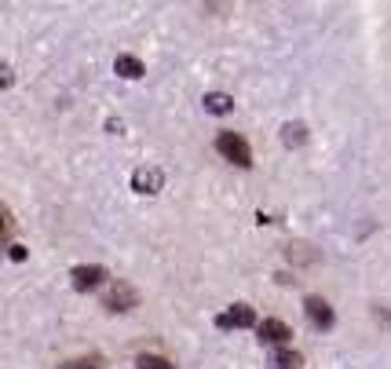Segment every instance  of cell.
Masks as SVG:
<instances>
[{
	"mask_svg": "<svg viewBox=\"0 0 391 369\" xmlns=\"http://www.w3.org/2000/svg\"><path fill=\"white\" fill-rule=\"evenodd\" d=\"M216 154H220L223 161H230V165H238V168H252V150L238 132H220L216 136Z\"/></svg>",
	"mask_w": 391,
	"mask_h": 369,
	"instance_id": "6da1fadb",
	"label": "cell"
},
{
	"mask_svg": "<svg viewBox=\"0 0 391 369\" xmlns=\"http://www.w3.org/2000/svg\"><path fill=\"white\" fill-rule=\"evenodd\" d=\"M103 308L110 315H128V311L139 308V293L128 286V281H114V286L106 289V296H103Z\"/></svg>",
	"mask_w": 391,
	"mask_h": 369,
	"instance_id": "7a4b0ae2",
	"label": "cell"
},
{
	"mask_svg": "<svg viewBox=\"0 0 391 369\" xmlns=\"http://www.w3.org/2000/svg\"><path fill=\"white\" fill-rule=\"evenodd\" d=\"M106 278H110V271H106L103 264H77L70 271V281H74L77 293H92V289L106 286Z\"/></svg>",
	"mask_w": 391,
	"mask_h": 369,
	"instance_id": "3957f363",
	"label": "cell"
},
{
	"mask_svg": "<svg viewBox=\"0 0 391 369\" xmlns=\"http://www.w3.org/2000/svg\"><path fill=\"white\" fill-rule=\"evenodd\" d=\"M216 329H259V318L249 303H234L230 311L216 315Z\"/></svg>",
	"mask_w": 391,
	"mask_h": 369,
	"instance_id": "277c9868",
	"label": "cell"
},
{
	"mask_svg": "<svg viewBox=\"0 0 391 369\" xmlns=\"http://www.w3.org/2000/svg\"><path fill=\"white\" fill-rule=\"evenodd\" d=\"M303 315H308V322L315 325L318 333H329L333 325H337V315L329 308V300H322V296H308V300H303Z\"/></svg>",
	"mask_w": 391,
	"mask_h": 369,
	"instance_id": "5b68a950",
	"label": "cell"
},
{
	"mask_svg": "<svg viewBox=\"0 0 391 369\" xmlns=\"http://www.w3.org/2000/svg\"><path fill=\"white\" fill-rule=\"evenodd\" d=\"M256 333H259V344H271L274 351H278V347H289V340H293V329L281 318H264Z\"/></svg>",
	"mask_w": 391,
	"mask_h": 369,
	"instance_id": "8992f818",
	"label": "cell"
},
{
	"mask_svg": "<svg viewBox=\"0 0 391 369\" xmlns=\"http://www.w3.org/2000/svg\"><path fill=\"white\" fill-rule=\"evenodd\" d=\"M161 187H165V172L161 168H136L132 172V190L136 194H146V198H154V194H161Z\"/></svg>",
	"mask_w": 391,
	"mask_h": 369,
	"instance_id": "52a82bcc",
	"label": "cell"
},
{
	"mask_svg": "<svg viewBox=\"0 0 391 369\" xmlns=\"http://www.w3.org/2000/svg\"><path fill=\"white\" fill-rule=\"evenodd\" d=\"M202 106H205V114L227 117V114H234V95H227V92H205Z\"/></svg>",
	"mask_w": 391,
	"mask_h": 369,
	"instance_id": "ba28073f",
	"label": "cell"
},
{
	"mask_svg": "<svg viewBox=\"0 0 391 369\" xmlns=\"http://www.w3.org/2000/svg\"><path fill=\"white\" fill-rule=\"evenodd\" d=\"M114 74L124 77V81H139L146 74V66H143V59H136V55H117L114 59Z\"/></svg>",
	"mask_w": 391,
	"mask_h": 369,
	"instance_id": "9c48e42d",
	"label": "cell"
},
{
	"mask_svg": "<svg viewBox=\"0 0 391 369\" xmlns=\"http://www.w3.org/2000/svg\"><path fill=\"white\" fill-rule=\"evenodd\" d=\"M281 143H286L289 150H293V146H303V143H308V124H300V121L281 124Z\"/></svg>",
	"mask_w": 391,
	"mask_h": 369,
	"instance_id": "30bf717a",
	"label": "cell"
},
{
	"mask_svg": "<svg viewBox=\"0 0 391 369\" xmlns=\"http://www.w3.org/2000/svg\"><path fill=\"white\" fill-rule=\"evenodd\" d=\"M271 365H286V369H300L303 358L293 351V347H278V351L271 355Z\"/></svg>",
	"mask_w": 391,
	"mask_h": 369,
	"instance_id": "8fae6325",
	"label": "cell"
},
{
	"mask_svg": "<svg viewBox=\"0 0 391 369\" xmlns=\"http://www.w3.org/2000/svg\"><path fill=\"white\" fill-rule=\"evenodd\" d=\"M136 369H176V365H172L168 358H161V355H139Z\"/></svg>",
	"mask_w": 391,
	"mask_h": 369,
	"instance_id": "7c38bea8",
	"label": "cell"
},
{
	"mask_svg": "<svg viewBox=\"0 0 391 369\" xmlns=\"http://www.w3.org/2000/svg\"><path fill=\"white\" fill-rule=\"evenodd\" d=\"M59 369H103L95 358H77V362H62Z\"/></svg>",
	"mask_w": 391,
	"mask_h": 369,
	"instance_id": "4fadbf2b",
	"label": "cell"
},
{
	"mask_svg": "<svg viewBox=\"0 0 391 369\" xmlns=\"http://www.w3.org/2000/svg\"><path fill=\"white\" fill-rule=\"evenodd\" d=\"M8 256L15 259V264H23V259H26L30 252H26V245H18V242H11V245H8Z\"/></svg>",
	"mask_w": 391,
	"mask_h": 369,
	"instance_id": "5bb4252c",
	"label": "cell"
},
{
	"mask_svg": "<svg viewBox=\"0 0 391 369\" xmlns=\"http://www.w3.org/2000/svg\"><path fill=\"white\" fill-rule=\"evenodd\" d=\"M106 132H110V136H121V132H124V121L110 117V121H106Z\"/></svg>",
	"mask_w": 391,
	"mask_h": 369,
	"instance_id": "9a60e30c",
	"label": "cell"
},
{
	"mask_svg": "<svg viewBox=\"0 0 391 369\" xmlns=\"http://www.w3.org/2000/svg\"><path fill=\"white\" fill-rule=\"evenodd\" d=\"M15 84V74H11V66H4V77H0V88H11Z\"/></svg>",
	"mask_w": 391,
	"mask_h": 369,
	"instance_id": "2e32d148",
	"label": "cell"
},
{
	"mask_svg": "<svg viewBox=\"0 0 391 369\" xmlns=\"http://www.w3.org/2000/svg\"><path fill=\"white\" fill-rule=\"evenodd\" d=\"M271 369H286V365H271Z\"/></svg>",
	"mask_w": 391,
	"mask_h": 369,
	"instance_id": "e0dca14e",
	"label": "cell"
}]
</instances>
